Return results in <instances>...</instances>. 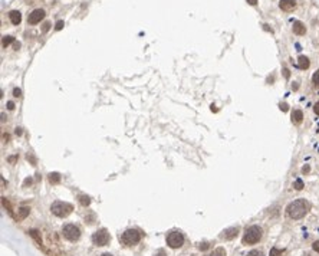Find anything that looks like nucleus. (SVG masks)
Wrapping results in <instances>:
<instances>
[{
  "label": "nucleus",
  "instance_id": "nucleus-1",
  "mask_svg": "<svg viewBox=\"0 0 319 256\" xmlns=\"http://www.w3.org/2000/svg\"><path fill=\"white\" fill-rule=\"evenodd\" d=\"M311 209V204L306 202L305 199H299V200H295L290 204L286 207V213L290 219L293 220H298V219H302L303 216H306V213L309 212Z\"/></svg>",
  "mask_w": 319,
  "mask_h": 256
},
{
  "label": "nucleus",
  "instance_id": "nucleus-2",
  "mask_svg": "<svg viewBox=\"0 0 319 256\" xmlns=\"http://www.w3.org/2000/svg\"><path fill=\"white\" fill-rule=\"evenodd\" d=\"M262 227L259 226H250L246 229V233L243 236V245H255L262 239Z\"/></svg>",
  "mask_w": 319,
  "mask_h": 256
},
{
  "label": "nucleus",
  "instance_id": "nucleus-3",
  "mask_svg": "<svg viewBox=\"0 0 319 256\" xmlns=\"http://www.w3.org/2000/svg\"><path fill=\"white\" fill-rule=\"evenodd\" d=\"M51 210L55 216L58 217H66L72 213L73 210V206L71 203H66V202H55L51 206Z\"/></svg>",
  "mask_w": 319,
  "mask_h": 256
},
{
  "label": "nucleus",
  "instance_id": "nucleus-4",
  "mask_svg": "<svg viewBox=\"0 0 319 256\" xmlns=\"http://www.w3.org/2000/svg\"><path fill=\"white\" fill-rule=\"evenodd\" d=\"M119 240L127 246H132L141 240V233L137 229H128L122 233V236H119Z\"/></svg>",
  "mask_w": 319,
  "mask_h": 256
},
{
  "label": "nucleus",
  "instance_id": "nucleus-5",
  "mask_svg": "<svg viewBox=\"0 0 319 256\" xmlns=\"http://www.w3.org/2000/svg\"><path fill=\"white\" fill-rule=\"evenodd\" d=\"M62 233H63L65 237H66L68 240H71V242H76V240L81 237V230H79V227L78 226H75L73 223L65 225L63 229H62Z\"/></svg>",
  "mask_w": 319,
  "mask_h": 256
},
{
  "label": "nucleus",
  "instance_id": "nucleus-6",
  "mask_svg": "<svg viewBox=\"0 0 319 256\" xmlns=\"http://www.w3.org/2000/svg\"><path fill=\"white\" fill-rule=\"evenodd\" d=\"M184 243V236L181 232H177V230H174V232L168 233V236H167V245L170 246L171 249H178V248H181Z\"/></svg>",
  "mask_w": 319,
  "mask_h": 256
},
{
  "label": "nucleus",
  "instance_id": "nucleus-7",
  "mask_svg": "<svg viewBox=\"0 0 319 256\" xmlns=\"http://www.w3.org/2000/svg\"><path fill=\"white\" fill-rule=\"evenodd\" d=\"M109 240H111V236L106 229H99L92 235V242L96 246H105L109 243Z\"/></svg>",
  "mask_w": 319,
  "mask_h": 256
},
{
  "label": "nucleus",
  "instance_id": "nucleus-8",
  "mask_svg": "<svg viewBox=\"0 0 319 256\" xmlns=\"http://www.w3.org/2000/svg\"><path fill=\"white\" fill-rule=\"evenodd\" d=\"M45 17V10L43 9H35L29 16H27V23L30 25H37L39 22Z\"/></svg>",
  "mask_w": 319,
  "mask_h": 256
},
{
  "label": "nucleus",
  "instance_id": "nucleus-9",
  "mask_svg": "<svg viewBox=\"0 0 319 256\" xmlns=\"http://www.w3.org/2000/svg\"><path fill=\"white\" fill-rule=\"evenodd\" d=\"M237 235H239V227H229V229H226L223 233H221L220 237L221 239H224V240H231V239H234Z\"/></svg>",
  "mask_w": 319,
  "mask_h": 256
},
{
  "label": "nucleus",
  "instance_id": "nucleus-10",
  "mask_svg": "<svg viewBox=\"0 0 319 256\" xmlns=\"http://www.w3.org/2000/svg\"><path fill=\"white\" fill-rule=\"evenodd\" d=\"M279 7L283 12H292L296 7V2L295 0H280L279 2Z\"/></svg>",
  "mask_w": 319,
  "mask_h": 256
},
{
  "label": "nucleus",
  "instance_id": "nucleus-11",
  "mask_svg": "<svg viewBox=\"0 0 319 256\" xmlns=\"http://www.w3.org/2000/svg\"><path fill=\"white\" fill-rule=\"evenodd\" d=\"M293 33L298 35V36H303V35L306 33V27H305V25H303L302 22H299V20L293 22Z\"/></svg>",
  "mask_w": 319,
  "mask_h": 256
},
{
  "label": "nucleus",
  "instance_id": "nucleus-12",
  "mask_svg": "<svg viewBox=\"0 0 319 256\" xmlns=\"http://www.w3.org/2000/svg\"><path fill=\"white\" fill-rule=\"evenodd\" d=\"M9 19H10V22L13 25H19L22 22V14L19 10H12L10 13H9Z\"/></svg>",
  "mask_w": 319,
  "mask_h": 256
},
{
  "label": "nucleus",
  "instance_id": "nucleus-13",
  "mask_svg": "<svg viewBox=\"0 0 319 256\" xmlns=\"http://www.w3.org/2000/svg\"><path fill=\"white\" fill-rule=\"evenodd\" d=\"M309 65H311V61H309L308 56H305V55H300L298 58V66L300 69H308Z\"/></svg>",
  "mask_w": 319,
  "mask_h": 256
},
{
  "label": "nucleus",
  "instance_id": "nucleus-14",
  "mask_svg": "<svg viewBox=\"0 0 319 256\" xmlns=\"http://www.w3.org/2000/svg\"><path fill=\"white\" fill-rule=\"evenodd\" d=\"M292 121L295 124H300L303 121V112L300 109H295L292 112Z\"/></svg>",
  "mask_w": 319,
  "mask_h": 256
},
{
  "label": "nucleus",
  "instance_id": "nucleus-15",
  "mask_svg": "<svg viewBox=\"0 0 319 256\" xmlns=\"http://www.w3.org/2000/svg\"><path fill=\"white\" fill-rule=\"evenodd\" d=\"M29 235H30L32 237H33V239L36 240V242H37V245H39V246L42 245V237H41V233L37 232L36 229H30V230H29Z\"/></svg>",
  "mask_w": 319,
  "mask_h": 256
},
{
  "label": "nucleus",
  "instance_id": "nucleus-16",
  "mask_svg": "<svg viewBox=\"0 0 319 256\" xmlns=\"http://www.w3.org/2000/svg\"><path fill=\"white\" fill-rule=\"evenodd\" d=\"M29 212H30V209L29 207H20L19 210H17V219H24L27 215H29Z\"/></svg>",
  "mask_w": 319,
  "mask_h": 256
},
{
  "label": "nucleus",
  "instance_id": "nucleus-17",
  "mask_svg": "<svg viewBox=\"0 0 319 256\" xmlns=\"http://www.w3.org/2000/svg\"><path fill=\"white\" fill-rule=\"evenodd\" d=\"M78 200L79 203H81L82 206H89V203H91V199H89V196H85V194H79L78 196Z\"/></svg>",
  "mask_w": 319,
  "mask_h": 256
},
{
  "label": "nucleus",
  "instance_id": "nucleus-18",
  "mask_svg": "<svg viewBox=\"0 0 319 256\" xmlns=\"http://www.w3.org/2000/svg\"><path fill=\"white\" fill-rule=\"evenodd\" d=\"M49 181H51L52 184H58L59 181H61L59 173H51V174H49Z\"/></svg>",
  "mask_w": 319,
  "mask_h": 256
},
{
  "label": "nucleus",
  "instance_id": "nucleus-19",
  "mask_svg": "<svg viewBox=\"0 0 319 256\" xmlns=\"http://www.w3.org/2000/svg\"><path fill=\"white\" fill-rule=\"evenodd\" d=\"M14 42V38L13 36H4L3 41H2V45H3V48H7L10 43H13Z\"/></svg>",
  "mask_w": 319,
  "mask_h": 256
},
{
  "label": "nucleus",
  "instance_id": "nucleus-20",
  "mask_svg": "<svg viewBox=\"0 0 319 256\" xmlns=\"http://www.w3.org/2000/svg\"><path fill=\"white\" fill-rule=\"evenodd\" d=\"M207 256H226V250H224L223 248H217V249L213 250V252Z\"/></svg>",
  "mask_w": 319,
  "mask_h": 256
},
{
  "label": "nucleus",
  "instance_id": "nucleus-21",
  "mask_svg": "<svg viewBox=\"0 0 319 256\" xmlns=\"http://www.w3.org/2000/svg\"><path fill=\"white\" fill-rule=\"evenodd\" d=\"M2 203H3V206L7 209V212H9V215L13 216V210H12V207H10V203H9V202L6 200V197H2Z\"/></svg>",
  "mask_w": 319,
  "mask_h": 256
},
{
  "label": "nucleus",
  "instance_id": "nucleus-22",
  "mask_svg": "<svg viewBox=\"0 0 319 256\" xmlns=\"http://www.w3.org/2000/svg\"><path fill=\"white\" fill-rule=\"evenodd\" d=\"M283 250L282 249H278V248H272L270 249V253H269V256H282Z\"/></svg>",
  "mask_w": 319,
  "mask_h": 256
},
{
  "label": "nucleus",
  "instance_id": "nucleus-23",
  "mask_svg": "<svg viewBox=\"0 0 319 256\" xmlns=\"http://www.w3.org/2000/svg\"><path fill=\"white\" fill-rule=\"evenodd\" d=\"M293 187H295L296 190H302V188H303V181H302V180H299V178H298V180H296L295 183H293Z\"/></svg>",
  "mask_w": 319,
  "mask_h": 256
},
{
  "label": "nucleus",
  "instance_id": "nucleus-24",
  "mask_svg": "<svg viewBox=\"0 0 319 256\" xmlns=\"http://www.w3.org/2000/svg\"><path fill=\"white\" fill-rule=\"evenodd\" d=\"M312 81H313V84H315L316 86L319 88V71H316L315 74H313V76H312Z\"/></svg>",
  "mask_w": 319,
  "mask_h": 256
},
{
  "label": "nucleus",
  "instance_id": "nucleus-25",
  "mask_svg": "<svg viewBox=\"0 0 319 256\" xmlns=\"http://www.w3.org/2000/svg\"><path fill=\"white\" fill-rule=\"evenodd\" d=\"M208 248H210V243H208V242H203V243H200V245H198V249H200V250H207Z\"/></svg>",
  "mask_w": 319,
  "mask_h": 256
},
{
  "label": "nucleus",
  "instance_id": "nucleus-26",
  "mask_svg": "<svg viewBox=\"0 0 319 256\" xmlns=\"http://www.w3.org/2000/svg\"><path fill=\"white\" fill-rule=\"evenodd\" d=\"M247 256H263V255H262V252H260V250H256V249H253V250H250V252L247 253Z\"/></svg>",
  "mask_w": 319,
  "mask_h": 256
},
{
  "label": "nucleus",
  "instance_id": "nucleus-27",
  "mask_svg": "<svg viewBox=\"0 0 319 256\" xmlns=\"http://www.w3.org/2000/svg\"><path fill=\"white\" fill-rule=\"evenodd\" d=\"M63 26H65L63 20H58V22H56V25H55V29H56V30H61Z\"/></svg>",
  "mask_w": 319,
  "mask_h": 256
},
{
  "label": "nucleus",
  "instance_id": "nucleus-28",
  "mask_svg": "<svg viewBox=\"0 0 319 256\" xmlns=\"http://www.w3.org/2000/svg\"><path fill=\"white\" fill-rule=\"evenodd\" d=\"M49 29H51V23H49V22H46V23L43 25V27H42V32H43V33H46Z\"/></svg>",
  "mask_w": 319,
  "mask_h": 256
},
{
  "label": "nucleus",
  "instance_id": "nucleus-29",
  "mask_svg": "<svg viewBox=\"0 0 319 256\" xmlns=\"http://www.w3.org/2000/svg\"><path fill=\"white\" fill-rule=\"evenodd\" d=\"M312 249L315 250V252H318V253H319V240H316V242H313V245H312Z\"/></svg>",
  "mask_w": 319,
  "mask_h": 256
},
{
  "label": "nucleus",
  "instance_id": "nucleus-30",
  "mask_svg": "<svg viewBox=\"0 0 319 256\" xmlns=\"http://www.w3.org/2000/svg\"><path fill=\"white\" fill-rule=\"evenodd\" d=\"M13 95L16 96V98H17V96H20V95H22V91H20L19 88H14V89H13Z\"/></svg>",
  "mask_w": 319,
  "mask_h": 256
},
{
  "label": "nucleus",
  "instance_id": "nucleus-31",
  "mask_svg": "<svg viewBox=\"0 0 319 256\" xmlns=\"http://www.w3.org/2000/svg\"><path fill=\"white\" fill-rule=\"evenodd\" d=\"M280 109H282V111H288V109H289V105H288L286 102H282V104H280Z\"/></svg>",
  "mask_w": 319,
  "mask_h": 256
},
{
  "label": "nucleus",
  "instance_id": "nucleus-32",
  "mask_svg": "<svg viewBox=\"0 0 319 256\" xmlns=\"http://www.w3.org/2000/svg\"><path fill=\"white\" fill-rule=\"evenodd\" d=\"M283 76H285L286 79L290 76V72H289V69H286V68H283Z\"/></svg>",
  "mask_w": 319,
  "mask_h": 256
},
{
  "label": "nucleus",
  "instance_id": "nucleus-33",
  "mask_svg": "<svg viewBox=\"0 0 319 256\" xmlns=\"http://www.w3.org/2000/svg\"><path fill=\"white\" fill-rule=\"evenodd\" d=\"M313 111H315L316 115H319V101L315 104V106H313Z\"/></svg>",
  "mask_w": 319,
  "mask_h": 256
},
{
  "label": "nucleus",
  "instance_id": "nucleus-34",
  "mask_svg": "<svg viewBox=\"0 0 319 256\" xmlns=\"http://www.w3.org/2000/svg\"><path fill=\"white\" fill-rule=\"evenodd\" d=\"M309 170H311V167H309V166H305V167L302 168V173H303V174H308Z\"/></svg>",
  "mask_w": 319,
  "mask_h": 256
},
{
  "label": "nucleus",
  "instance_id": "nucleus-35",
  "mask_svg": "<svg viewBox=\"0 0 319 256\" xmlns=\"http://www.w3.org/2000/svg\"><path fill=\"white\" fill-rule=\"evenodd\" d=\"M13 108H14V104L12 102V101H9V102H7V109H10V111H12Z\"/></svg>",
  "mask_w": 319,
  "mask_h": 256
},
{
  "label": "nucleus",
  "instance_id": "nucleus-36",
  "mask_svg": "<svg viewBox=\"0 0 319 256\" xmlns=\"http://www.w3.org/2000/svg\"><path fill=\"white\" fill-rule=\"evenodd\" d=\"M249 4H251V6H256L257 4V0H246Z\"/></svg>",
  "mask_w": 319,
  "mask_h": 256
},
{
  "label": "nucleus",
  "instance_id": "nucleus-37",
  "mask_svg": "<svg viewBox=\"0 0 319 256\" xmlns=\"http://www.w3.org/2000/svg\"><path fill=\"white\" fill-rule=\"evenodd\" d=\"M155 256H167V255H165V252H164L163 249H160L158 252H157V255H155Z\"/></svg>",
  "mask_w": 319,
  "mask_h": 256
},
{
  "label": "nucleus",
  "instance_id": "nucleus-38",
  "mask_svg": "<svg viewBox=\"0 0 319 256\" xmlns=\"http://www.w3.org/2000/svg\"><path fill=\"white\" fill-rule=\"evenodd\" d=\"M16 160H17V157H9V158H7V161H9V163H14Z\"/></svg>",
  "mask_w": 319,
  "mask_h": 256
},
{
  "label": "nucleus",
  "instance_id": "nucleus-39",
  "mask_svg": "<svg viewBox=\"0 0 319 256\" xmlns=\"http://www.w3.org/2000/svg\"><path fill=\"white\" fill-rule=\"evenodd\" d=\"M30 183H32V180H30V178H26V180H24V186L30 184Z\"/></svg>",
  "mask_w": 319,
  "mask_h": 256
},
{
  "label": "nucleus",
  "instance_id": "nucleus-40",
  "mask_svg": "<svg viewBox=\"0 0 319 256\" xmlns=\"http://www.w3.org/2000/svg\"><path fill=\"white\" fill-rule=\"evenodd\" d=\"M16 134H17V135H20V134H22V130H20V128H16Z\"/></svg>",
  "mask_w": 319,
  "mask_h": 256
},
{
  "label": "nucleus",
  "instance_id": "nucleus-41",
  "mask_svg": "<svg viewBox=\"0 0 319 256\" xmlns=\"http://www.w3.org/2000/svg\"><path fill=\"white\" fill-rule=\"evenodd\" d=\"M101 256H114V255H111V253H102Z\"/></svg>",
  "mask_w": 319,
  "mask_h": 256
}]
</instances>
